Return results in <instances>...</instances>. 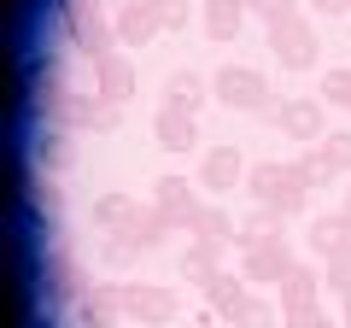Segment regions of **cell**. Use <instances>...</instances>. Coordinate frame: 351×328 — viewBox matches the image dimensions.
<instances>
[{
	"label": "cell",
	"mask_w": 351,
	"mask_h": 328,
	"mask_svg": "<svg viewBox=\"0 0 351 328\" xmlns=\"http://www.w3.org/2000/svg\"><path fill=\"white\" fill-rule=\"evenodd\" d=\"M293 270H299V258H293V246L281 235H252V229L240 235V276H246L252 288H263V281L281 288Z\"/></svg>",
	"instance_id": "cell-1"
},
{
	"label": "cell",
	"mask_w": 351,
	"mask_h": 328,
	"mask_svg": "<svg viewBox=\"0 0 351 328\" xmlns=\"http://www.w3.org/2000/svg\"><path fill=\"white\" fill-rule=\"evenodd\" d=\"M246 188H252V200H258V205H269V211H281V217L304 211V200H311V188L299 182V170H293V164H276V159L252 164V170H246Z\"/></svg>",
	"instance_id": "cell-2"
},
{
	"label": "cell",
	"mask_w": 351,
	"mask_h": 328,
	"mask_svg": "<svg viewBox=\"0 0 351 328\" xmlns=\"http://www.w3.org/2000/svg\"><path fill=\"white\" fill-rule=\"evenodd\" d=\"M211 94H217L223 106H234V112H269V106H276L269 76L252 71V65H223V71L211 76Z\"/></svg>",
	"instance_id": "cell-3"
},
{
	"label": "cell",
	"mask_w": 351,
	"mask_h": 328,
	"mask_svg": "<svg viewBox=\"0 0 351 328\" xmlns=\"http://www.w3.org/2000/svg\"><path fill=\"white\" fill-rule=\"evenodd\" d=\"M64 24H71V41L88 59H106L117 47V24L100 18V0H64Z\"/></svg>",
	"instance_id": "cell-4"
},
{
	"label": "cell",
	"mask_w": 351,
	"mask_h": 328,
	"mask_svg": "<svg viewBox=\"0 0 351 328\" xmlns=\"http://www.w3.org/2000/svg\"><path fill=\"white\" fill-rule=\"evenodd\" d=\"M269 53H276L287 71H311L316 65V24L311 18H281V24H269Z\"/></svg>",
	"instance_id": "cell-5"
},
{
	"label": "cell",
	"mask_w": 351,
	"mask_h": 328,
	"mask_svg": "<svg viewBox=\"0 0 351 328\" xmlns=\"http://www.w3.org/2000/svg\"><path fill=\"white\" fill-rule=\"evenodd\" d=\"M152 211H158L170 229H188V235H193L205 205H199V194H193V182H182V176H158V182H152Z\"/></svg>",
	"instance_id": "cell-6"
},
{
	"label": "cell",
	"mask_w": 351,
	"mask_h": 328,
	"mask_svg": "<svg viewBox=\"0 0 351 328\" xmlns=\"http://www.w3.org/2000/svg\"><path fill=\"white\" fill-rule=\"evenodd\" d=\"M276 305H281V323H287V328H311L316 316H322V311H316V270L299 264V270L276 288Z\"/></svg>",
	"instance_id": "cell-7"
},
{
	"label": "cell",
	"mask_w": 351,
	"mask_h": 328,
	"mask_svg": "<svg viewBox=\"0 0 351 328\" xmlns=\"http://www.w3.org/2000/svg\"><path fill=\"white\" fill-rule=\"evenodd\" d=\"M322 106H328V100H311V94L276 100V129H281L287 141H304V147H316V141L328 135V129H322Z\"/></svg>",
	"instance_id": "cell-8"
},
{
	"label": "cell",
	"mask_w": 351,
	"mask_h": 328,
	"mask_svg": "<svg viewBox=\"0 0 351 328\" xmlns=\"http://www.w3.org/2000/svg\"><path fill=\"white\" fill-rule=\"evenodd\" d=\"M123 311H129V323L164 328L176 316V288H164V281H129L123 288Z\"/></svg>",
	"instance_id": "cell-9"
},
{
	"label": "cell",
	"mask_w": 351,
	"mask_h": 328,
	"mask_svg": "<svg viewBox=\"0 0 351 328\" xmlns=\"http://www.w3.org/2000/svg\"><path fill=\"white\" fill-rule=\"evenodd\" d=\"M234 182H246V152L240 147H205V159H199V188H211V194H228Z\"/></svg>",
	"instance_id": "cell-10"
},
{
	"label": "cell",
	"mask_w": 351,
	"mask_h": 328,
	"mask_svg": "<svg viewBox=\"0 0 351 328\" xmlns=\"http://www.w3.org/2000/svg\"><path fill=\"white\" fill-rule=\"evenodd\" d=\"M152 141H158L164 152H193V147H199V117L182 112V106H158V117H152Z\"/></svg>",
	"instance_id": "cell-11"
},
{
	"label": "cell",
	"mask_w": 351,
	"mask_h": 328,
	"mask_svg": "<svg viewBox=\"0 0 351 328\" xmlns=\"http://www.w3.org/2000/svg\"><path fill=\"white\" fill-rule=\"evenodd\" d=\"M94 89H100V100H112V106H129V100H135V71H129L123 53L94 59Z\"/></svg>",
	"instance_id": "cell-12"
},
{
	"label": "cell",
	"mask_w": 351,
	"mask_h": 328,
	"mask_svg": "<svg viewBox=\"0 0 351 328\" xmlns=\"http://www.w3.org/2000/svg\"><path fill=\"white\" fill-rule=\"evenodd\" d=\"M112 24H117V41H129V47H147V41L164 30V24H158V0H129Z\"/></svg>",
	"instance_id": "cell-13"
},
{
	"label": "cell",
	"mask_w": 351,
	"mask_h": 328,
	"mask_svg": "<svg viewBox=\"0 0 351 328\" xmlns=\"http://www.w3.org/2000/svg\"><path fill=\"white\" fill-rule=\"evenodd\" d=\"M117 316H129L123 311V288H88L82 299H76V323L82 328H112Z\"/></svg>",
	"instance_id": "cell-14"
},
{
	"label": "cell",
	"mask_w": 351,
	"mask_h": 328,
	"mask_svg": "<svg viewBox=\"0 0 351 328\" xmlns=\"http://www.w3.org/2000/svg\"><path fill=\"white\" fill-rule=\"evenodd\" d=\"M246 288H252L246 276H223V270H217V276H211V281L199 288V293H205V311H211V316H223V323H228V316H234L240 305L252 299Z\"/></svg>",
	"instance_id": "cell-15"
},
{
	"label": "cell",
	"mask_w": 351,
	"mask_h": 328,
	"mask_svg": "<svg viewBox=\"0 0 351 328\" xmlns=\"http://www.w3.org/2000/svg\"><path fill=\"white\" fill-rule=\"evenodd\" d=\"M246 0H205L199 6V18H205V36L211 41H234L240 30H246Z\"/></svg>",
	"instance_id": "cell-16"
},
{
	"label": "cell",
	"mask_w": 351,
	"mask_h": 328,
	"mask_svg": "<svg viewBox=\"0 0 351 328\" xmlns=\"http://www.w3.org/2000/svg\"><path fill=\"white\" fill-rule=\"evenodd\" d=\"M64 112H71V124L88 129V135H106V129H117V106L100 100V94H76V100H64Z\"/></svg>",
	"instance_id": "cell-17"
},
{
	"label": "cell",
	"mask_w": 351,
	"mask_h": 328,
	"mask_svg": "<svg viewBox=\"0 0 351 328\" xmlns=\"http://www.w3.org/2000/svg\"><path fill=\"white\" fill-rule=\"evenodd\" d=\"M217 270H223V246H217V240H199V235H193V246L182 253V281L205 288V281H211Z\"/></svg>",
	"instance_id": "cell-18"
},
{
	"label": "cell",
	"mask_w": 351,
	"mask_h": 328,
	"mask_svg": "<svg viewBox=\"0 0 351 328\" xmlns=\"http://www.w3.org/2000/svg\"><path fill=\"white\" fill-rule=\"evenodd\" d=\"M346 240H351V229H346V217H339V211L311 217V253H316V258H334Z\"/></svg>",
	"instance_id": "cell-19"
},
{
	"label": "cell",
	"mask_w": 351,
	"mask_h": 328,
	"mask_svg": "<svg viewBox=\"0 0 351 328\" xmlns=\"http://www.w3.org/2000/svg\"><path fill=\"white\" fill-rule=\"evenodd\" d=\"M205 94H211V89H205L199 71H176L170 82H164V106H182V112H199Z\"/></svg>",
	"instance_id": "cell-20"
},
{
	"label": "cell",
	"mask_w": 351,
	"mask_h": 328,
	"mask_svg": "<svg viewBox=\"0 0 351 328\" xmlns=\"http://www.w3.org/2000/svg\"><path fill=\"white\" fill-rule=\"evenodd\" d=\"M141 211H147V205H135L129 194H100V205H94V223H100L106 235H117V229H129Z\"/></svg>",
	"instance_id": "cell-21"
},
{
	"label": "cell",
	"mask_w": 351,
	"mask_h": 328,
	"mask_svg": "<svg viewBox=\"0 0 351 328\" xmlns=\"http://www.w3.org/2000/svg\"><path fill=\"white\" fill-rule=\"evenodd\" d=\"M281 323V305H269V299H258V293H252L246 305H240L234 316H228V328H276Z\"/></svg>",
	"instance_id": "cell-22"
},
{
	"label": "cell",
	"mask_w": 351,
	"mask_h": 328,
	"mask_svg": "<svg viewBox=\"0 0 351 328\" xmlns=\"http://www.w3.org/2000/svg\"><path fill=\"white\" fill-rule=\"evenodd\" d=\"M316 152L328 159V170H334V176H346V170H351V129H328V135L316 141Z\"/></svg>",
	"instance_id": "cell-23"
},
{
	"label": "cell",
	"mask_w": 351,
	"mask_h": 328,
	"mask_svg": "<svg viewBox=\"0 0 351 328\" xmlns=\"http://www.w3.org/2000/svg\"><path fill=\"white\" fill-rule=\"evenodd\" d=\"M193 235H199V240H217V246H240L228 211H217V205H205V211H199V229H193Z\"/></svg>",
	"instance_id": "cell-24"
},
{
	"label": "cell",
	"mask_w": 351,
	"mask_h": 328,
	"mask_svg": "<svg viewBox=\"0 0 351 328\" xmlns=\"http://www.w3.org/2000/svg\"><path fill=\"white\" fill-rule=\"evenodd\" d=\"M322 288H328V293H339V299L351 293V240L339 246L334 258H328V270H322Z\"/></svg>",
	"instance_id": "cell-25"
},
{
	"label": "cell",
	"mask_w": 351,
	"mask_h": 328,
	"mask_svg": "<svg viewBox=\"0 0 351 328\" xmlns=\"http://www.w3.org/2000/svg\"><path fill=\"white\" fill-rule=\"evenodd\" d=\"M293 170H299V182H304V188H328V182H334V170H328V159H322V152H299V159H293Z\"/></svg>",
	"instance_id": "cell-26"
},
{
	"label": "cell",
	"mask_w": 351,
	"mask_h": 328,
	"mask_svg": "<svg viewBox=\"0 0 351 328\" xmlns=\"http://www.w3.org/2000/svg\"><path fill=\"white\" fill-rule=\"evenodd\" d=\"M322 100L339 106V112H351V71H328L322 76Z\"/></svg>",
	"instance_id": "cell-27"
},
{
	"label": "cell",
	"mask_w": 351,
	"mask_h": 328,
	"mask_svg": "<svg viewBox=\"0 0 351 328\" xmlns=\"http://www.w3.org/2000/svg\"><path fill=\"white\" fill-rule=\"evenodd\" d=\"M158 24L164 30H182V24H188V0H158Z\"/></svg>",
	"instance_id": "cell-28"
},
{
	"label": "cell",
	"mask_w": 351,
	"mask_h": 328,
	"mask_svg": "<svg viewBox=\"0 0 351 328\" xmlns=\"http://www.w3.org/2000/svg\"><path fill=\"white\" fill-rule=\"evenodd\" d=\"M258 12H263V18H269V24H281V18H293V0H263Z\"/></svg>",
	"instance_id": "cell-29"
},
{
	"label": "cell",
	"mask_w": 351,
	"mask_h": 328,
	"mask_svg": "<svg viewBox=\"0 0 351 328\" xmlns=\"http://www.w3.org/2000/svg\"><path fill=\"white\" fill-rule=\"evenodd\" d=\"M316 12H351V0H311Z\"/></svg>",
	"instance_id": "cell-30"
},
{
	"label": "cell",
	"mask_w": 351,
	"mask_h": 328,
	"mask_svg": "<svg viewBox=\"0 0 351 328\" xmlns=\"http://www.w3.org/2000/svg\"><path fill=\"white\" fill-rule=\"evenodd\" d=\"M339 323L351 328V293H346V299H339Z\"/></svg>",
	"instance_id": "cell-31"
},
{
	"label": "cell",
	"mask_w": 351,
	"mask_h": 328,
	"mask_svg": "<svg viewBox=\"0 0 351 328\" xmlns=\"http://www.w3.org/2000/svg\"><path fill=\"white\" fill-rule=\"evenodd\" d=\"M339 217H346V229H351V188H346V205H339Z\"/></svg>",
	"instance_id": "cell-32"
},
{
	"label": "cell",
	"mask_w": 351,
	"mask_h": 328,
	"mask_svg": "<svg viewBox=\"0 0 351 328\" xmlns=\"http://www.w3.org/2000/svg\"><path fill=\"white\" fill-rule=\"evenodd\" d=\"M311 328H346V323H328V316H316V323Z\"/></svg>",
	"instance_id": "cell-33"
},
{
	"label": "cell",
	"mask_w": 351,
	"mask_h": 328,
	"mask_svg": "<svg viewBox=\"0 0 351 328\" xmlns=\"http://www.w3.org/2000/svg\"><path fill=\"white\" fill-rule=\"evenodd\" d=\"M246 6H252V12H258V6H263V0H246Z\"/></svg>",
	"instance_id": "cell-34"
}]
</instances>
